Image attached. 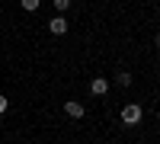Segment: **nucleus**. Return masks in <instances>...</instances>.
Here are the masks:
<instances>
[{
	"instance_id": "obj_1",
	"label": "nucleus",
	"mask_w": 160,
	"mask_h": 144,
	"mask_svg": "<svg viewBox=\"0 0 160 144\" xmlns=\"http://www.w3.org/2000/svg\"><path fill=\"white\" fill-rule=\"evenodd\" d=\"M141 119H144V109L138 106V102H125V106H122V125L125 128L141 125Z\"/></svg>"
},
{
	"instance_id": "obj_2",
	"label": "nucleus",
	"mask_w": 160,
	"mask_h": 144,
	"mask_svg": "<svg viewBox=\"0 0 160 144\" xmlns=\"http://www.w3.org/2000/svg\"><path fill=\"white\" fill-rule=\"evenodd\" d=\"M68 29H71V22H68V16H64V13H58V16L48 19V32H51V35H64Z\"/></svg>"
},
{
	"instance_id": "obj_3",
	"label": "nucleus",
	"mask_w": 160,
	"mask_h": 144,
	"mask_svg": "<svg viewBox=\"0 0 160 144\" xmlns=\"http://www.w3.org/2000/svg\"><path fill=\"white\" fill-rule=\"evenodd\" d=\"M64 112H68L71 119H83V115H87V106H83L80 99H68V102H64Z\"/></svg>"
},
{
	"instance_id": "obj_4",
	"label": "nucleus",
	"mask_w": 160,
	"mask_h": 144,
	"mask_svg": "<svg viewBox=\"0 0 160 144\" xmlns=\"http://www.w3.org/2000/svg\"><path fill=\"white\" fill-rule=\"evenodd\" d=\"M90 93L93 96H106L109 93V80H106V77H93L90 80Z\"/></svg>"
},
{
	"instance_id": "obj_5",
	"label": "nucleus",
	"mask_w": 160,
	"mask_h": 144,
	"mask_svg": "<svg viewBox=\"0 0 160 144\" xmlns=\"http://www.w3.org/2000/svg\"><path fill=\"white\" fill-rule=\"evenodd\" d=\"M115 83H118V87H131V83H135V77H131L128 71H118V74H115Z\"/></svg>"
},
{
	"instance_id": "obj_6",
	"label": "nucleus",
	"mask_w": 160,
	"mask_h": 144,
	"mask_svg": "<svg viewBox=\"0 0 160 144\" xmlns=\"http://www.w3.org/2000/svg\"><path fill=\"white\" fill-rule=\"evenodd\" d=\"M38 3H42V0H19V7H22L26 13H35V10H38Z\"/></svg>"
},
{
	"instance_id": "obj_7",
	"label": "nucleus",
	"mask_w": 160,
	"mask_h": 144,
	"mask_svg": "<svg viewBox=\"0 0 160 144\" xmlns=\"http://www.w3.org/2000/svg\"><path fill=\"white\" fill-rule=\"evenodd\" d=\"M51 3H55L58 13H68V10H71V0H51Z\"/></svg>"
},
{
	"instance_id": "obj_8",
	"label": "nucleus",
	"mask_w": 160,
	"mask_h": 144,
	"mask_svg": "<svg viewBox=\"0 0 160 144\" xmlns=\"http://www.w3.org/2000/svg\"><path fill=\"white\" fill-rule=\"evenodd\" d=\"M7 109H10V99H7V96H3V93H0V115H3V112H7Z\"/></svg>"
},
{
	"instance_id": "obj_9",
	"label": "nucleus",
	"mask_w": 160,
	"mask_h": 144,
	"mask_svg": "<svg viewBox=\"0 0 160 144\" xmlns=\"http://www.w3.org/2000/svg\"><path fill=\"white\" fill-rule=\"evenodd\" d=\"M154 45H157V51H160V32H157V38H154Z\"/></svg>"
}]
</instances>
